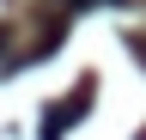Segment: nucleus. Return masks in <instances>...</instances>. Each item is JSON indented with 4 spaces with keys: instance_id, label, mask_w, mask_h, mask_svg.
I'll return each instance as SVG.
<instances>
[{
    "instance_id": "f257e3e1",
    "label": "nucleus",
    "mask_w": 146,
    "mask_h": 140,
    "mask_svg": "<svg viewBox=\"0 0 146 140\" xmlns=\"http://www.w3.org/2000/svg\"><path fill=\"white\" fill-rule=\"evenodd\" d=\"M91 85H98V79H79V92H73V98H61V104H55V110L43 116V140H61L73 122L91 110Z\"/></svg>"
},
{
    "instance_id": "f03ea898",
    "label": "nucleus",
    "mask_w": 146,
    "mask_h": 140,
    "mask_svg": "<svg viewBox=\"0 0 146 140\" xmlns=\"http://www.w3.org/2000/svg\"><path fill=\"white\" fill-rule=\"evenodd\" d=\"M61 6H122V0H61Z\"/></svg>"
}]
</instances>
